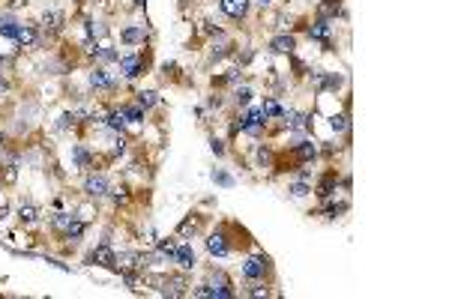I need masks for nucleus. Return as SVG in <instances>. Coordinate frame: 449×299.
Wrapping results in <instances>:
<instances>
[{
  "mask_svg": "<svg viewBox=\"0 0 449 299\" xmlns=\"http://www.w3.org/2000/svg\"><path fill=\"white\" fill-rule=\"evenodd\" d=\"M210 147H213V153H216V156H222V153H224L222 141H216V138H213V141H210Z\"/></svg>",
  "mask_w": 449,
  "mask_h": 299,
  "instance_id": "obj_33",
  "label": "nucleus"
},
{
  "mask_svg": "<svg viewBox=\"0 0 449 299\" xmlns=\"http://www.w3.org/2000/svg\"><path fill=\"white\" fill-rule=\"evenodd\" d=\"M15 6H21V0H9V9H15Z\"/></svg>",
  "mask_w": 449,
  "mask_h": 299,
  "instance_id": "obj_36",
  "label": "nucleus"
},
{
  "mask_svg": "<svg viewBox=\"0 0 449 299\" xmlns=\"http://www.w3.org/2000/svg\"><path fill=\"white\" fill-rule=\"evenodd\" d=\"M213 176H216V180H219L222 186H231V176H224V174H213Z\"/></svg>",
  "mask_w": 449,
  "mask_h": 299,
  "instance_id": "obj_35",
  "label": "nucleus"
},
{
  "mask_svg": "<svg viewBox=\"0 0 449 299\" xmlns=\"http://www.w3.org/2000/svg\"><path fill=\"white\" fill-rule=\"evenodd\" d=\"M207 251L213 254V257H224V254H228V243H224V236H222V233H210V240H207Z\"/></svg>",
  "mask_w": 449,
  "mask_h": 299,
  "instance_id": "obj_9",
  "label": "nucleus"
},
{
  "mask_svg": "<svg viewBox=\"0 0 449 299\" xmlns=\"http://www.w3.org/2000/svg\"><path fill=\"white\" fill-rule=\"evenodd\" d=\"M294 153H296V158L311 162V158L317 156V147H314V144H309V141H303V144H296V147H294Z\"/></svg>",
  "mask_w": 449,
  "mask_h": 299,
  "instance_id": "obj_16",
  "label": "nucleus"
},
{
  "mask_svg": "<svg viewBox=\"0 0 449 299\" xmlns=\"http://www.w3.org/2000/svg\"><path fill=\"white\" fill-rule=\"evenodd\" d=\"M309 36L314 39V42H321V45H324V51H329V48H332V42H329V36H332V24H329V21H317V24H311Z\"/></svg>",
  "mask_w": 449,
  "mask_h": 299,
  "instance_id": "obj_4",
  "label": "nucleus"
},
{
  "mask_svg": "<svg viewBox=\"0 0 449 299\" xmlns=\"http://www.w3.org/2000/svg\"><path fill=\"white\" fill-rule=\"evenodd\" d=\"M120 114L129 120V123H141V120H144V108L141 105H123Z\"/></svg>",
  "mask_w": 449,
  "mask_h": 299,
  "instance_id": "obj_18",
  "label": "nucleus"
},
{
  "mask_svg": "<svg viewBox=\"0 0 449 299\" xmlns=\"http://www.w3.org/2000/svg\"><path fill=\"white\" fill-rule=\"evenodd\" d=\"M66 236H69V240H81V236H84V222L72 218V225L66 228Z\"/></svg>",
  "mask_w": 449,
  "mask_h": 299,
  "instance_id": "obj_24",
  "label": "nucleus"
},
{
  "mask_svg": "<svg viewBox=\"0 0 449 299\" xmlns=\"http://www.w3.org/2000/svg\"><path fill=\"white\" fill-rule=\"evenodd\" d=\"M291 194H294V197H306V194H309V186H306V183H294V186H291Z\"/></svg>",
  "mask_w": 449,
  "mask_h": 299,
  "instance_id": "obj_30",
  "label": "nucleus"
},
{
  "mask_svg": "<svg viewBox=\"0 0 449 299\" xmlns=\"http://www.w3.org/2000/svg\"><path fill=\"white\" fill-rule=\"evenodd\" d=\"M123 123H126V117H123L120 111H114V114H108V126H111V129H123Z\"/></svg>",
  "mask_w": 449,
  "mask_h": 299,
  "instance_id": "obj_27",
  "label": "nucleus"
},
{
  "mask_svg": "<svg viewBox=\"0 0 449 299\" xmlns=\"http://www.w3.org/2000/svg\"><path fill=\"white\" fill-rule=\"evenodd\" d=\"M306 126H309L306 114H291V129H306Z\"/></svg>",
  "mask_w": 449,
  "mask_h": 299,
  "instance_id": "obj_28",
  "label": "nucleus"
},
{
  "mask_svg": "<svg viewBox=\"0 0 449 299\" xmlns=\"http://www.w3.org/2000/svg\"><path fill=\"white\" fill-rule=\"evenodd\" d=\"M72 158H75L78 168H90V153H87L84 147H75V150H72Z\"/></svg>",
  "mask_w": 449,
  "mask_h": 299,
  "instance_id": "obj_22",
  "label": "nucleus"
},
{
  "mask_svg": "<svg viewBox=\"0 0 449 299\" xmlns=\"http://www.w3.org/2000/svg\"><path fill=\"white\" fill-rule=\"evenodd\" d=\"M15 33H18V21L12 15H3V18H0V36L15 39Z\"/></svg>",
  "mask_w": 449,
  "mask_h": 299,
  "instance_id": "obj_17",
  "label": "nucleus"
},
{
  "mask_svg": "<svg viewBox=\"0 0 449 299\" xmlns=\"http://www.w3.org/2000/svg\"><path fill=\"white\" fill-rule=\"evenodd\" d=\"M162 284H165L162 290L171 293V296H183V293H186V282H183V278H168V282H162Z\"/></svg>",
  "mask_w": 449,
  "mask_h": 299,
  "instance_id": "obj_19",
  "label": "nucleus"
},
{
  "mask_svg": "<svg viewBox=\"0 0 449 299\" xmlns=\"http://www.w3.org/2000/svg\"><path fill=\"white\" fill-rule=\"evenodd\" d=\"M317 12H321V21H329V18L339 12V0H324Z\"/></svg>",
  "mask_w": 449,
  "mask_h": 299,
  "instance_id": "obj_20",
  "label": "nucleus"
},
{
  "mask_svg": "<svg viewBox=\"0 0 449 299\" xmlns=\"http://www.w3.org/2000/svg\"><path fill=\"white\" fill-rule=\"evenodd\" d=\"M90 264H99V266H105V269H114V266H117V254L111 251V246H108V243H102L99 248H93Z\"/></svg>",
  "mask_w": 449,
  "mask_h": 299,
  "instance_id": "obj_3",
  "label": "nucleus"
},
{
  "mask_svg": "<svg viewBox=\"0 0 449 299\" xmlns=\"http://www.w3.org/2000/svg\"><path fill=\"white\" fill-rule=\"evenodd\" d=\"M15 42L18 45H33L36 42V27H30V24H18Z\"/></svg>",
  "mask_w": 449,
  "mask_h": 299,
  "instance_id": "obj_12",
  "label": "nucleus"
},
{
  "mask_svg": "<svg viewBox=\"0 0 449 299\" xmlns=\"http://www.w3.org/2000/svg\"><path fill=\"white\" fill-rule=\"evenodd\" d=\"M72 218H75V215H69V212H57V215H54V228L66 230L72 225Z\"/></svg>",
  "mask_w": 449,
  "mask_h": 299,
  "instance_id": "obj_26",
  "label": "nucleus"
},
{
  "mask_svg": "<svg viewBox=\"0 0 449 299\" xmlns=\"http://www.w3.org/2000/svg\"><path fill=\"white\" fill-rule=\"evenodd\" d=\"M249 99H252V90H249V87L237 90V102H240V105H249Z\"/></svg>",
  "mask_w": 449,
  "mask_h": 299,
  "instance_id": "obj_31",
  "label": "nucleus"
},
{
  "mask_svg": "<svg viewBox=\"0 0 449 299\" xmlns=\"http://www.w3.org/2000/svg\"><path fill=\"white\" fill-rule=\"evenodd\" d=\"M3 144H6V135H3V132H0V150H3Z\"/></svg>",
  "mask_w": 449,
  "mask_h": 299,
  "instance_id": "obj_37",
  "label": "nucleus"
},
{
  "mask_svg": "<svg viewBox=\"0 0 449 299\" xmlns=\"http://www.w3.org/2000/svg\"><path fill=\"white\" fill-rule=\"evenodd\" d=\"M258 158L267 165V162H270V150H258Z\"/></svg>",
  "mask_w": 449,
  "mask_h": 299,
  "instance_id": "obj_34",
  "label": "nucleus"
},
{
  "mask_svg": "<svg viewBox=\"0 0 449 299\" xmlns=\"http://www.w3.org/2000/svg\"><path fill=\"white\" fill-rule=\"evenodd\" d=\"M18 218H21V222H36V218H39V210H36L33 204H21V207H18Z\"/></svg>",
  "mask_w": 449,
  "mask_h": 299,
  "instance_id": "obj_21",
  "label": "nucleus"
},
{
  "mask_svg": "<svg viewBox=\"0 0 449 299\" xmlns=\"http://www.w3.org/2000/svg\"><path fill=\"white\" fill-rule=\"evenodd\" d=\"M267 269H270V261H267L264 254H255V257H249V261L242 264V275L252 282V278H264Z\"/></svg>",
  "mask_w": 449,
  "mask_h": 299,
  "instance_id": "obj_2",
  "label": "nucleus"
},
{
  "mask_svg": "<svg viewBox=\"0 0 449 299\" xmlns=\"http://www.w3.org/2000/svg\"><path fill=\"white\" fill-rule=\"evenodd\" d=\"M264 123H267V117H264V111L255 108V111H246L240 120V132L246 135H252V138H258L260 132H264Z\"/></svg>",
  "mask_w": 449,
  "mask_h": 299,
  "instance_id": "obj_1",
  "label": "nucleus"
},
{
  "mask_svg": "<svg viewBox=\"0 0 449 299\" xmlns=\"http://www.w3.org/2000/svg\"><path fill=\"white\" fill-rule=\"evenodd\" d=\"M84 192L90 194V197H102V194H108V180H105V176H87Z\"/></svg>",
  "mask_w": 449,
  "mask_h": 299,
  "instance_id": "obj_7",
  "label": "nucleus"
},
{
  "mask_svg": "<svg viewBox=\"0 0 449 299\" xmlns=\"http://www.w3.org/2000/svg\"><path fill=\"white\" fill-rule=\"evenodd\" d=\"M144 27H129V30H123V42H144Z\"/></svg>",
  "mask_w": 449,
  "mask_h": 299,
  "instance_id": "obj_23",
  "label": "nucleus"
},
{
  "mask_svg": "<svg viewBox=\"0 0 449 299\" xmlns=\"http://www.w3.org/2000/svg\"><path fill=\"white\" fill-rule=\"evenodd\" d=\"M171 261H177L180 269H192V266H195V251H192V246H177Z\"/></svg>",
  "mask_w": 449,
  "mask_h": 299,
  "instance_id": "obj_8",
  "label": "nucleus"
},
{
  "mask_svg": "<svg viewBox=\"0 0 449 299\" xmlns=\"http://www.w3.org/2000/svg\"><path fill=\"white\" fill-rule=\"evenodd\" d=\"M222 12L228 18H242L249 12V0H222Z\"/></svg>",
  "mask_w": 449,
  "mask_h": 299,
  "instance_id": "obj_6",
  "label": "nucleus"
},
{
  "mask_svg": "<svg viewBox=\"0 0 449 299\" xmlns=\"http://www.w3.org/2000/svg\"><path fill=\"white\" fill-rule=\"evenodd\" d=\"M159 102V96H156L153 90H147V93H138V105L141 108H153Z\"/></svg>",
  "mask_w": 449,
  "mask_h": 299,
  "instance_id": "obj_25",
  "label": "nucleus"
},
{
  "mask_svg": "<svg viewBox=\"0 0 449 299\" xmlns=\"http://www.w3.org/2000/svg\"><path fill=\"white\" fill-rule=\"evenodd\" d=\"M260 111H264V117H267V120H270V117H273V120H278V117H285V114H288V111L278 105L276 99H264V108H260Z\"/></svg>",
  "mask_w": 449,
  "mask_h": 299,
  "instance_id": "obj_13",
  "label": "nucleus"
},
{
  "mask_svg": "<svg viewBox=\"0 0 449 299\" xmlns=\"http://www.w3.org/2000/svg\"><path fill=\"white\" fill-rule=\"evenodd\" d=\"M335 186H339V176L327 174L324 180H321V186H317V194H321V197H329V194L335 192Z\"/></svg>",
  "mask_w": 449,
  "mask_h": 299,
  "instance_id": "obj_15",
  "label": "nucleus"
},
{
  "mask_svg": "<svg viewBox=\"0 0 449 299\" xmlns=\"http://www.w3.org/2000/svg\"><path fill=\"white\" fill-rule=\"evenodd\" d=\"M120 72L126 78H138L141 72H144V60H141L138 54H132V57H123L120 60Z\"/></svg>",
  "mask_w": 449,
  "mask_h": 299,
  "instance_id": "obj_5",
  "label": "nucleus"
},
{
  "mask_svg": "<svg viewBox=\"0 0 449 299\" xmlns=\"http://www.w3.org/2000/svg\"><path fill=\"white\" fill-rule=\"evenodd\" d=\"M258 3H260V6H267V3H273V0H258Z\"/></svg>",
  "mask_w": 449,
  "mask_h": 299,
  "instance_id": "obj_38",
  "label": "nucleus"
},
{
  "mask_svg": "<svg viewBox=\"0 0 449 299\" xmlns=\"http://www.w3.org/2000/svg\"><path fill=\"white\" fill-rule=\"evenodd\" d=\"M329 126H332L335 132H345V129H347V117H342V114H335V117L329 120Z\"/></svg>",
  "mask_w": 449,
  "mask_h": 299,
  "instance_id": "obj_29",
  "label": "nucleus"
},
{
  "mask_svg": "<svg viewBox=\"0 0 449 299\" xmlns=\"http://www.w3.org/2000/svg\"><path fill=\"white\" fill-rule=\"evenodd\" d=\"M60 21H63L60 12H45V15H42V30H45V33H57V30H60Z\"/></svg>",
  "mask_w": 449,
  "mask_h": 299,
  "instance_id": "obj_14",
  "label": "nucleus"
},
{
  "mask_svg": "<svg viewBox=\"0 0 449 299\" xmlns=\"http://www.w3.org/2000/svg\"><path fill=\"white\" fill-rule=\"evenodd\" d=\"M195 228H198V218H186V222L180 225V233H189V230L195 233Z\"/></svg>",
  "mask_w": 449,
  "mask_h": 299,
  "instance_id": "obj_32",
  "label": "nucleus"
},
{
  "mask_svg": "<svg viewBox=\"0 0 449 299\" xmlns=\"http://www.w3.org/2000/svg\"><path fill=\"white\" fill-rule=\"evenodd\" d=\"M270 48H273L276 54H291L296 48V39L294 36H276V39L270 42Z\"/></svg>",
  "mask_w": 449,
  "mask_h": 299,
  "instance_id": "obj_11",
  "label": "nucleus"
},
{
  "mask_svg": "<svg viewBox=\"0 0 449 299\" xmlns=\"http://www.w3.org/2000/svg\"><path fill=\"white\" fill-rule=\"evenodd\" d=\"M90 84H93V87H102V90H114V87H117V81H114L105 69L90 72Z\"/></svg>",
  "mask_w": 449,
  "mask_h": 299,
  "instance_id": "obj_10",
  "label": "nucleus"
}]
</instances>
